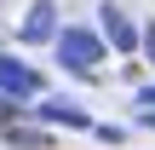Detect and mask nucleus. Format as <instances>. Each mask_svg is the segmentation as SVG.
I'll return each mask as SVG.
<instances>
[{"mask_svg": "<svg viewBox=\"0 0 155 150\" xmlns=\"http://www.w3.org/2000/svg\"><path fill=\"white\" fill-rule=\"evenodd\" d=\"M58 64H63L69 75H98V64H104L98 35H86V29H63V35H58Z\"/></svg>", "mask_w": 155, "mask_h": 150, "instance_id": "1", "label": "nucleus"}, {"mask_svg": "<svg viewBox=\"0 0 155 150\" xmlns=\"http://www.w3.org/2000/svg\"><path fill=\"white\" fill-rule=\"evenodd\" d=\"M0 92H12V98L23 104V98H35V92H40V75H35L29 64H17V58H6V52H0Z\"/></svg>", "mask_w": 155, "mask_h": 150, "instance_id": "2", "label": "nucleus"}, {"mask_svg": "<svg viewBox=\"0 0 155 150\" xmlns=\"http://www.w3.org/2000/svg\"><path fill=\"white\" fill-rule=\"evenodd\" d=\"M17 35H23V40H58V6H52V0H35Z\"/></svg>", "mask_w": 155, "mask_h": 150, "instance_id": "3", "label": "nucleus"}, {"mask_svg": "<svg viewBox=\"0 0 155 150\" xmlns=\"http://www.w3.org/2000/svg\"><path fill=\"white\" fill-rule=\"evenodd\" d=\"M35 116H40V121H52V127H92V116H86L75 98H46Z\"/></svg>", "mask_w": 155, "mask_h": 150, "instance_id": "4", "label": "nucleus"}, {"mask_svg": "<svg viewBox=\"0 0 155 150\" xmlns=\"http://www.w3.org/2000/svg\"><path fill=\"white\" fill-rule=\"evenodd\" d=\"M98 17H104V35H109V46H115V52H132V46H138V35H132V23H127V12H121V6H104Z\"/></svg>", "mask_w": 155, "mask_h": 150, "instance_id": "5", "label": "nucleus"}, {"mask_svg": "<svg viewBox=\"0 0 155 150\" xmlns=\"http://www.w3.org/2000/svg\"><path fill=\"white\" fill-rule=\"evenodd\" d=\"M6 145H17V150H52V133H40V127H23V121H12V127H6Z\"/></svg>", "mask_w": 155, "mask_h": 150, "instance_id": "6", "label": "nucleus"}, {"mask_svg": "<svg viewBox=\"0 0 155 150\" xmlns=\"http://www.w3.org/2000/svg\"><path fill=\"white\" fill-rule=\"evenodd\" d=\"M12 121H23V110H17V98H12V92H0V133H6Z\"/></svg>", "mask_w": 155, "mask_h": 150, "instance_id": "7", "label": "nucleus"}, {"mask_svg": "<svg viewBox=\"0 0 155 150\" xmlns=\"http://www.w3.org/2000/svg\"><path fill=\"white\" fill-rule=\"evenodd\" d=\"M132 110H138V116H144V110H155V87H144V92L132 98Z\"/></svg>", "mask_w": 155, "mask_h": 150, "instance_id": "8", "label": "nucleus"}, {"mask_svg": "<svg viewBox=\"0 0 155 150\" xmlns=\"http://www.w3.org/2000/svg\"><path fill=\"white\" fill-rule=\"evenodd\" d=\"M144 52H150V64H155V23L144 29Z\"/></svg>", "mask_w": 155, "mask_h": 150, "instance_id": "9", "label": "nucleus"}]
</instances>
